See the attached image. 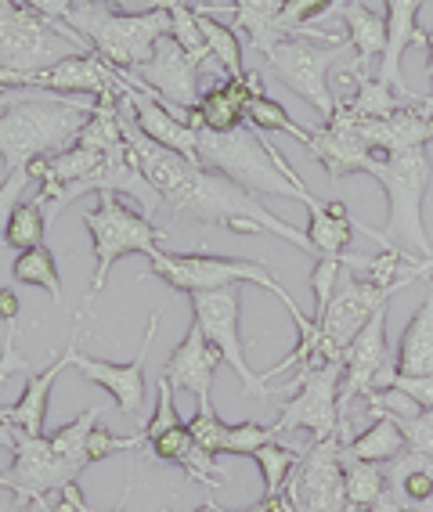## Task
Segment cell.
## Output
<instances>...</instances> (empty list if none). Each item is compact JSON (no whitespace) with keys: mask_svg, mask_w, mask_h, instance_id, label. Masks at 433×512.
<instances>
[{"mask_svg":"<svg viewBox=\"0 0 433 512\" xmlns=\"http://www.w3.org/2000/svg\"><path fill=\"white\" fill-rule=\"evenodd\" d=\"M47 19H65L94 47V55L112 69H138L152 58L156 44L170 37V8L156 4L148 11H116V4L98 0H29Z\"/></svg>","mask_w":433,"mask_h":512,"instance_id":"6da1fadb","label":"cell"},{"mask_svg":"<svg viewBox=\"0 0 433 512\" xmlns=\"http://www.w3.org/2000/svg\"><path fill=\"white\" fill-rule=\"evenodd\" d=\"M94 109L98 101L26 91L19 105L0 112V159L8 166V174L29 170L37 159L69 152Z\"/></svg>","mask_w":433,"mask_h":512,"instance_id":"7a4b0ae2","label":"cell"},{"mask_svg":"<svg viewBox=\"0 0 433 512\" xmlns=\"http://www.w3.org/2000/svg\"><path fill=\"white\" fill-rule=\"evenodd\" d=\"M163 202L177 217L199 220V224H224L239 235H275L289 246L311 253L307 231L293 228L286 217H275L253 192L239 188L224 174H213L206 166H192L185 181L177 184L170 195H163Z\"/></svg>","mask_w":433,"mask_h":512,"instance_id":"3957f363","label":"cell"},{"mask_svg":"<svg viewBox=\"0 0 433 512\" xmlns=\"http://www.w3.org/2000/svg\"><path fill=\"white\" fill-rule=\"evenodd\" d=\"M365 174L376 177L387 195V231H383L387 246H405V253L433 260V242L423 224V199L433 177L426 148H412L401 156H372Z\"/></svg>","mask_w":433,"mask_h":512,"instance_id":"277c9868","label":"cell"},{"mask_svg":"<svg viewBox=\"0 0 433 512\" xmlns=\"http://www.w3.org/2000/svg\"><path fill=\"white\" fill-rule=\"evenodd\" d=\"M199 166L224 174L228 181H235L246 192H264L278 195V199H296L311 210L314 195L307 192V184H293L268 152V134H260L253 127H239L231 134H199Z\"/></svg>","mask_w":433,"mask_h":512,"instance_id":"5b68a950","label":"cell"},{"mask_svg":"<svg viewBox=\"0 0 433 512\" xmlns=\"http://www.w3.org/2000/svg\"><path fill=\"white\" fill-rule=\"evenodd\" d=\"M76 55H94L80 33L33 11V4L0 0V69L40 76Z\"/></svg>","mask_w":433,"mask_h":512,"instance_id":"8992f818","label":"cell"},{"mask_svg":"<svg viewBox=\"0 0 433 512\" xmlns=\"http://www.w3.org/2000/svg\"><path fill=\"white\" fill-rule=\"evenodd\" d=\"M159 275L166 285H174V289H181V293L195 296V293H213V289H228V285H260V289H268V293H275L278 300L286 303L289 318L304 321V311L296 307L293 296L282 289V282L275 278V271H268V267L260 264V260H235V256H210V253H152L148 256V271L145 278Z\"/></svg>","mask_w":433,"mask_h":512,"instance_id":"52a82bcc","label":"cell"},{"mask_svg":"<svg viewBox=\"0 0 433 512\" xmlns=\"http://www.w3.org/2000/svg\"><path fill=\"white\" fill-rule=\"evenodd\" d=\"M83 224L91 231V246H94V256H98L87 303L105 289L116 260H123V256H130V253L152 256L159 249V242H166L163 228H156L145 213H134L120 195H112V192L98 195V206L83 213Z\"/></svg>","mask_w":433,"mask_h":512,"instance_id":"ba28073f","label":"cell"},{"mask_svg":"<svg viewBox=\"0 0 433 512\" xmlns=\"http://www.w3.org/2000/svg\"><path fill=\"white\" fill-rule=\"evenodd\" d=\"M340 379L343 365L300 368L293 383L286 386L293 397L282 404V415L271 426L275 437L293 430H307L311 440L340 437Z\"/></svg>","mask_w":433,"mask_h":512,"instance_id":"9c48e42d","label":"cell"},{"mask_svg":"<svg viewBox=\"0 0 433 512\" xmlns=\"http://www.w3.org/2000/svg\"><path fill=\"white\" fill-rule=\"evenodd\" d=\"M192 300V321L203 329L206 343H210L221 361L239 375L242 394L249 401H268V379L257 375L246 365V354H242V336H239V314H242V300H239V285H228V289H213V293H195Z\"/></svg>","mask_w":433,"mask_h":512,"instance_id":"30bf717a","label":"cell"},{"mask_svg":"<svg viewBox=\"0 0 433 512\" xmlns=\"http://www.w3.org/2000/svg\"><path fill=\"white\" fill-rule=\"evenodd\" d=\"M343 47L351 44H314V40H286V44L271 47L268 62L278 73V80L286 83L289 91L300 94L307 105L318 109L325 123H332L336 112V98L329 91V69L332 62L343 55Z\"/></svg>","mask_w":433,"mask_h":512,"instance_id":"8fae6325","label":"cell"},{"mask_svg":"<svg viewBox=\"0 0 433 512\" xmlns=\"http://www.w3.org/2000/svg\"><path fill=\"white\" fill-rule=\"evenodd\" d=\"M112 69V65H109ZM127 87H134L138 94L152 101H163L177 112H192L199 105V91H195V80H199V65L181 51L170 37H163L152 51L145 65L138 69H112Z\"/></svg>","mask_w":433,"mask_h":512,"instance_id":"7c38bea8","label":"cell"},{"mask_svg":"<svg viewBox=\"0 0 433 512\" xmlns=\"http://www.w3.org/2000/svg\"><path fill=\"white\" fill-rule=\"evenodd\" d=\"M340 451V437L311 440V448L304 451L293 480H289L296 512H351Z\"/></svg>","mask_w":433,"mask_h":512,"instance_id":"4fadbf2b","label":"cell"},{"mask_svg":"<svg viewBox=\"0 0 433 512\" xmlns=\"http://www.w3.org/2000/svg\"><path fill=\"white\" fill-rule=\"evenodd\" d=\"M159 321H163V311H152L145 336H141L138 357L127 361V365H112V361H94L87 354H76V368H80L83 379L109 390L112 401L120 404V412L127 419L141 415V408H145V361H148V350H152V339L159 332Z\"/></svg>","mask_w":433,"mask_h":512,"instance_id":"5bb4252c","label":"cell"},{"mask_svg":"<svg viewBox=\"0 0 433 512\" xmlns=\"http://www.w3.org/2000/svg\"><path fill=\"white\" fill-rule=\"evenodd\" d=\"M116 80H120V76H116ZM120 105H127L130 116H134V127H138L148 141H156V145L170 148V152H177L181 159H188L192 166H199V134L188 127L185 112L170 109L163 101L145 98V94H138L134 87H127V83H123V91H120Z\"/></svg>","mask_w":433,"mask_h":512,"instance_id":"9a60e30c","label":"cell"},{"mask_svg":"<svg viewBox=\"0 0 433 512\" xmlns=\"http://www.w3.org/2000/svg\"><path fill=\"white\" fill-rule=\"evenodd\" d=\"M11 455H15L11 480H15V498L19 502H37V498H47L51 491H58L62 484L80 480V473L65 466L62 458L51 451V440L47 437H26L19 430V440H15Z\"/></svg>","mask_w":433,"mask_h":512,"instance_id":"2e32d148","label":"cell"},{"mask_svg":"<svg viewBox=\"0 0 433 512\" xmlns=\"http://www.w3.org/2000/svg\"><path fill=\"white\" fill-rule=\"evenodd\" d=\"M80 339H83V325L80 318H73V336L65 343L62 354L44 368V372L26 375V386H22V397L11 408H4V419L22 430L26 437H44V422H47V404H51V390H55V379L65 372L69 365H76V354H80Z\"/></svg>","mask_w":433,"mask_h":512,"instance_id":"e0dca14e","label":"cell"},{"mask_svg":"<svg viewBox=\"0 0 433 512\" xmlns=\"http://www.w3.org/2000/svg\"><path fill=\"white\" fill-rule=\"evenodd\" d=\"M217 365H224L221 354L206 343L203 329L199 325H188L185 339L177 343V350L170 357H166V368H163V379L177 390H188V394H195V401H199V408H206L210 404V383H213V372H217Z\"/></svg>","mask_w":433,"mask_h":512,"instance_id":"ac0fdd59","label":"cell"},{"mask_svg":"<svg viewBox=\"0 0 433 512\" xmlns=\"http://www.w3.org/2000/svg\"><path fill=\"white\" fill-rule=\"evenodd\" d=\"M387 51L379 58L376 80L387 83L397 98L419 101L415 91H408L405 76H401V58L412 44H423V29H419V15H423V4L419 0H390L387 8Z\"/></svg>","mask_w":433,"mask_h":512,"instance_id":"d6986e66","label":"cell"},{"mask_svg":"<svg viewBox=\"0 0 433 512\" xmlns=\"http://www.w3.org/2000/svg\"><path fill=\"white\" fill-rule=\"evenodd\" d=\"M397 375L408 379H426L433 375V289L426 293V300L415 307L412 321L401 332L397 343Z\"/></svg>","mask_w":433,"mask_h":512,"instance_id":"ffe728a7","label":"cell"},{"mask_svg":"<svg viewBox=\"0 0 433 512\" xmlns=\"http://www.w3.org/2000/svg\"><path fill=\"white\" fill-rule=\"evenodd\" d=\"M387 473V491L401 509H415L433 498V458L419 451H401V455L383 466Z\"/></svg>","mask_w":433,"mask_h":512,"instance_id":"44dd1931","label":"cell"},{"mask_svg":"<svg viewBox=\"0 0 433 512\" xmlns=\"http://www.w3.org/2000/svg\"><path fill=\"white\" fill-rule=\"evenodd\" d=\"M336 11L347 26V44L358 51L354 73H365L369 58H383V51H387V15L379 19L369 4H336Z\"/></svg>","mask_w":433,"mask_h":512,"instance_id":"7402d4cb","label":"cell"},{"mask_svg":"<svg viewBox=\"0 0 433 512\" xmlns=\"http://www.w3.org/2000/svg\"><path fill=\"white\" fill-rule=\"evenodd\" d=\"M347 455H354L358 462H372V466H390L401 451H408V440L397 426L394 415H379L372 419V426L358 437H351V444H343Z\"/></svg>","mask_w":433,"mask_h":512,"instance_id":"603a6c76","label":"cell"},{"mask_svg":"<svg viewBox=\"0 0 433 512\" xmlns=\"http://www.w3.org/2000/svg\"><path fill=\"white\" fill-rule=\"evenodd\" d=\"M340 458H343V480H347V505H351V512H376L379 502L387 498V473H383V466L358 462L347 451H340Z\"/></svg>","mask_w":433,"mask_h":512,"instance_id":"cb8c5ba5","label":"cell"},{"mask_svg":"<svg viewBox=\"0 0 433 512\" xmlns=\"http://www.w3.org/2000/svg\"><path fill=\"white\" fill-rule=\"evenodd\" d=\"M343 80L347 83H354V98L351 101H343V105H347V109L354 112V116L358 119H390L394 116V112H401L408 105L405 98H397L394 91H390L387 83H379L376 80V73H347L343 76Z\"/></svg>","mask_w":433,"mask_h":512,"instance_id":"d4e9b609","label":"cell"},{"mask_svg":"<svg viewBox=\"0 0 433 512\" xmlns=\"http://www.w3.org/2000/svg\"><path fill=\"white\" fill-rule=\"evenodd\" d=\"M102 415H105V408L94 404V408H87L83 415H76L69 426H62V430H55L47 437L51 440V451H55L69 469H76V473H83V466H91V462H87V440H91V430L98 426Z\"/></svg>","mask_w":433,"mask_h":512,"instance_id":"484cf974","label":"cell"},{"mask_svg":"<svg viewBox=\"0 0 433 512\" xmlns=\"http://www.w3.org/2000/svg\"><path fill=\"white\" fill-rule=\"evenodd\" d=\"M47 199L44 195H33V199L19 202L15 213L8 220V231H4V246L11 249H37V246H47V228H51V220H47Z\"/></svg>","mask_w":433,"mask_h":512,"instance_id":"4316f807","label":"cell"},{"mask_svg":"<svg viewBox=\"0 0 433 512\" xmlns=\"http://www.w3.org/2000/svg\"><path fill=\"white\" fill-rule=\"evenodd\" d=\"M11 278L22 285H33V289H44L51 296V303L62 307V278H58V260L47 246L26 249V253L15 256L11 264Z\"/></svg>","mask_w":433,"mask_h":512,"instance_id":"83f0119b","label":"cell"},{"mask_svg":"<svg viewBox=\"0 0 433 512\" xmlns=\"http://www.w3.org/2000/svg\"><path fill=\"white\" fill-rule=\"evenodd\" d=\"M199 29H203V40L210 47V58H217V65L228 73V80H242L246 69H242V40L235 37V29L228 22L210 19V15H199Z\"/></svg>","mask_w":433,"mask_h":512,"instance_id":"f1b7e54d","label":"cell"},{"mask_svg":"<svg viewBox=\"0 0 433 512\" xmlns=\"http://www.w3.org/2000/svg\"><path fill=\"white\" fill-rule=\"evenodd\" d=\"M246 123L253 130H260V134H268V130H282V134H289V138H296L300 145H311L314 130L311 127H300L293 116L286 112V105H278L275 98H268V94H260V98H253L246 105Z\"/></svg>","mask_w":433,"mask_h":512,"instance_id":"f546056e","label":"cell"},{"mask_svg":"<svg viewBox=\"0 0 433 512\" xmlns=\"http://www.w3.org/2000/svg\"><path fill=\"white\" fill-rule=\"evenodd\" d=\"M166 8H170V40L203 69L210 47L203 40V29H199V15L192 11V4H177V0H166Z\"/></svg>","mask_w":433,"mask_h":512,"instance_id":"4dcf8cb0","label":"cell"},{"mask_svg":"<svg viewBox=\"0 0 433 512\" xmlns=\"http://www.w3.org/2000/svg\"><path fill=\"white\" fill-rule=\"evenodd\" d=\"M304 451L296 448H282V444H268L253 455V462L260 466V476H264V494H278L286 491L289 480H293L296 466H300Z\"/></svg>","mask_w":433,"mask_h":512,"instance_id":"1f68e13d","label":"cell"},{"mask_svg":"<svg viewBox=\"0 0 433 512\" xmlns=\"http://www.w3.org/2000/svg\"><path fill=\"white\" fill-rule=\"evenodd\" d=\"M275 444V430L271 426H260V422H228V433H224V455H246L253 458L260 448Z\"/></svg>","mask_w":433,"mask_h":512,"instance_id":"d6a6232c","label":"cell"},{"mask_svg":"<svg viewBox=\"0 0 433 512\" xmlns=\"http://www.w3.org/2000/svg\"><path fill=\"white\" fill-rule=\"evenodd\" d=\"M224 433H228V422L213 412V404L199 408V412L188 419V437H192L206 455H224Z\"/></svg>","mask_w":433,"mask_h":512,"instance_id":"836d02e7","label":"cell"},{"mask_svg":"<svg viewBox=\"0 0 433 512\" xmlns=\"http://www.w3.org/2000/svg\"><path fill=\"white\" fill-rule=\"evenodd\" d=\"M29 170H15V174H8L4 181H0V242H4V231H8V220L11 213H15V206H19L22 192L29 188Z\"/></svg>","mask_w":433,"mask_h":512,"instance_id":"e575fe53","label":"cell"},{"mask_svg":"<svg viewBox=\"0 0 433 512\" xmlns=\"http://www.w3.org/2000/svg\"><path fill=\"white\" fill-rule=\"evenodd\" d=\"M397 426H401V433H405L408 448L433 458V412H419V415H408V419H397Z\"/></svg>","mask_w":433,"mask_h":512,"instance_id":"d590c367","label":"cell"},{"mask_svg":"<svg viewBox=\"0 0 433 512\" xmlns=\"http://www.w3.org/2000/svg\"><path fill=\"white\" fill-rule=\"evenodd\" d=\"M15 339H19V325H8V332H4V350H0V386L8 383L11 375H33V365L26 361V354H19Z\"/></svg>","mask_w":433,"mask_h":512,"instance_id":"8d00e7d4","label":"cell"},{"mask_svg":"<svg viewBox=\"0 0 433 512\" xmlns=\"http://www.w3.org/2000/svg\"><path fill=\"white\" fill-rule=\"evenodd\" d=\"M390 390L412 397V401L419 404L423 412H433V375H426V379H408V375H394Z\"/></svg>","mask_w":433,"mask_h":512,"instance_id":"74e56055","label":"cell"},{"mask_svg":"<svg viewBox=\"0 0 433 512\" xmlns=\"http://www.w3.org/2000/svg\"><path fill=\"white\" fill-rule=\"evenodd\" d=\"M47 505H51L55 512H94L91 505H87V498H83L80 480H73V484H62L58 491L47 494Z\"/></svg>","mask_w":433,"mask_h":512,"instance_id":"f35d334b","label":"cell"},{"mask_svg":"<svg viewBox=\"0 0 433 512\" xmlns=\"http://www.w3.org/2000/svg\"><path fill=\"white\" fill-rule=\"evenodd\" d=\"M8 91H40V76L0 69V94H8Z\"/></svg>","mask_w":433,"mask_h":512,"instance_id":"ab89813d","label":"cell"},{"mask_svg":"<svg viewBox=\"0 0 433 512\" xmlns=\"http://www.w3.org/2000/svg\"><path fill=\"white\" fill-rule=\"evenodd\" d=\"M19 311H22L19 293H15L11 285H4V289H0V321H4V325H15V321H19Z\"/></svg>","mask_w":433,"mask_h":512,"instance_id":"60d3db41","label":"cell"},{"mask_svg":"<svg viewBox=\"0 0 433 512\" xmlns=\"http://www.w3.org/2000/svg\"><path fill=\"white\" fill-rule=\"evenodd\" d=\"M15 440H19V430L4 419V408H0V448H11L15 451Z\"/></svg>","mask_w":433,"mask_h":512,"instance_id":"b9f144b4","label":"cell"},{"mask_svg":"<svg viewBox=\"0 0 433 512\" xmlns=\"http://www.w3.org/2000/svg\"><path fill=\"white\" fill-rule=\"evenodd\" d=\"M8 512H55V509L47 505V498H37V502H19V498H15V505H11Z\"/></svg>","mask_w":433,"mask_h":512,"instance_id":"7bdbcfd3","label":"cell"},{"mask_svg":"<svg viewBox=\"0 0 433 512\" xmlns=\"http://www.w3.org/2000/svg\"><path fill=\"white\" fill-rule=\"evenodd\" d=\"M423 44H426V51H430V62H426V76H430V94H426V98L433 101V26L423 29Z\"/></svg>","mask_w":433,"mask_h":512,"instance_id":"ee69618b","label":"cell"},{"mask_svg":"<svg viewBox=\"0 0 433 512\" xmlns=\"http://www.w3.org/2000/svg\"><path fill=\"white\" fill-rule=\"evenodd\" d=\"M159 512H170V509H159ZM195 512H260V509H257V505H249V509H221V505L206 502V505H199Z\"/></svg>","mask_w":433,"mask_h":512,"instance_id":"f6af8a7d","label":"cell"},{"mask_svg":"<svg viewBox=\"0 0 433 512\" xmlns=\"http://www.w3.org/2000/svg\"><path fill=\"white\" fill-rule=\"evenodd\" d=\"M130 494H134V484H127V491H123V498H120V502H116V505H112V509H109V512H130V509H127V502H130Z\"/></svg>","mask_w":433,"mask_h":512,"instance_id":"bcb514c9","label":"cell"},{"mask_svg":"<svg viewBox=\"0 0 433 512\" xmlns=\"http://www.w3.org/2000/svg\"><path fill=\"white\" fill-rule=\"evenodd\" d=\"M0 491L15 494V480H11V473H0Z\"/></svg>","mask_w":433,"mask_h":512,"instance_id":"7dc6e473","label":"cell"},{"mask_svg":"<svg viewBox=\"0 0 433 512\" xmlns=\"http://www.w3.org/2000/svg\"><path fill=\"white\" fill-rule=\"evenodd\" d=\"M412 512H433V498H430V502H423V505H415Z\"/></svg>","mask_w":433,"mask_h":512,"instance_id":"c3c4849f","label":"cell"}]
</instances>
